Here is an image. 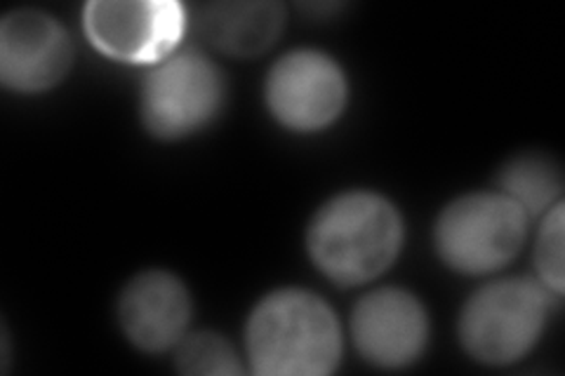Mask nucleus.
<instances>
[{
  "label": "nucleus",
  "mask_w": 565,
  "mask_h": 376,
  "mask_svg": "<svg viewBox=\"0 0 565 376\" xmlns=\"http://www.w3.org/2000/svg\"><path fill=\"white\" fill-rule=\"evenodd\" d=\"M247 363L259 376H326L342 357V330L328 301L286 288L264 297L247 318Z\"/></svg>",
  "instance_id": "f257e3e1"
},
{
  "label": "nucleus",
  "mask_w": 565,
  "mask_h": 376,
  "mask_svg": "<svg viewBox=\"0 0 565 376\" xmlns=\"http://www.w3.org/2000/svg\"><path fill=\"white\" fill-rule=\"evenodd\" d=\"M401 247V212L373 191L334 195L313 214L307 230L311 261L344 288L382 276L396 261Z\"/></svg>",
  "instance_id": "f03ea898"
},
{
  "label": "nucleus",
  "mask_w": 565,
  "mask_h": 376,
  "mask_svg": "<svg viewBox=\"0 0 565 376\" xmlns=\"http://www.w3.org/2000/svg\"><path fill=\"white\" fill-rule=\"evenodd\" d=\"M554 299L537 278L488 282L465 303L459 342L479 363H516L540 342Z\"/></svg>",
  "instance_id": "7ed1b4c3"
},
{
  "label": "nucleus",
  "mask_w": 565,
  "mask_h": 376,
  "mask_svg": "<svg viewBox=\"0 0 565 376\" xmlns=\"http://www.w3.org/2000/svg\"><path fill=\"white\" fill-rule=\"evenodd\" d=\"M530 219L500 191L467 193L438 214L436 253L452 271L486 276L514 259L527 236Z\"/></svg>",
  "instance_id": "20e7f679"
},
{
  "label": "nucleus",
  "mask_w": 565,
  "mask_h": 376,
  "mask_svg": "<svg viewBox=\"0 0 565 376\" xmlns=\"http://www.w3.org/2000/svg\"><path fill=\"white\" fill-rule=\"evenodd\" d=\"M224 104L220 68L201 52H174L141 87V120L153 137L182 139L203 130Z\"/></svg>",
  "instance_id": "39448f33"
},
{
  "label": "nucleus",
  "mask_w": 565,
  "mask_h": 376,
  "mask_svg": "<svg viewBox=\"0 0 565 376\" xmlns=\"http://www.w3.org/2000/svg\"><path fill=\"white\" fill-rule=\"evenodd\" d=\"M83 29L102 55L156 66L180 45L186 10L174 0H93L83 10Z\"/></svg>",
  "instance_id": "423d86ee"
},
{
  "label": "nucleus",
  "mask_w": 565,
  "mask_h": 376,
  "mask_svg": "<svg viewBox=\"0 0 565 376\" xmlns=\"http://www.w3.org/2000/svg\"><path fill=\"white\" fill-rule=\"evenodd\" d=\"M264 95L282 128L316 132L342 116L349 85L342 66L326 52L295 50L271 66Z\"/></svg>",
  "instance_id": "0eeeda50"
},
{
  "label": "nucleus",
  "mask_w": 565,
  "mask_h": 376,
  "mask_svg": "<svg viewBox=\"0 0 565 376\" xmlns=\"http://www.w3.org/2000/svg\"><path fill=\"white\" fill-rule=\"evenodd\" d=\"M74 45L66 29L41 10H14L0 22V80L14 93H45L68 74Z\"/></svg>",
  "instance_id": "6e6552de"
},
{
  "label": "nucleus",
  "mask_w": 565,
  "mask_h": 376,
  "mask_svg": "<svg viewBox=\"0 0 565 376\" xmlns=\"http://www.w3.org/2000/svg\"><path fill=\"white\" fill-rule=\"evenodd\" d=\"M353 344L367 363L384 369L413 365L427 348L429 318L422 301L398 288L365 294L351 315Z\"/></svg>",
  "instance_id": "1a4fd4ad"
},
{
  "label": "nucleus",
  "mask_w": 565,
  "mask_h": 376,
  "mask_svg": "<svg viewBox=\"0 0 565 376\" xmlns=\"http://www.w3.org/2000/svg\"><path fill=\"white\" fill-rule=\"evenodd\" d=\"M191 320V294L168 271L135 276L118 299V322L130 342L147 353H163L182 342Z\"/></svg>",
  "instance_id": "9d476101"
},
{
  "label": "nucleus",
  "mask_w": 565,
  "mask_h": 376,
  "mask_svg": "<svg viewBox=\"0 0 565 376\" xmlns=\"http://www.w3.org/2000/svg\"><path fill=\"white\" fill-rule=\"evenodd\" d=\"M286 12L274 0L255 3H212L203 8L199 26L205 39L232 57H257L280 35Z\"/></svg>",
  "instance_id": "9b49d317"
},
{
  "label": "nucleus",
  "mask_w": 565,
  "mask_h": 376,
  "mask_svg": "<svg viewBox=\"0 0 565 376\" xmlns=\"http://www.w3.org/2000/svg\"><path fill=\"white\" fill-rule=\"evenodd\" d=\"M500 193L516 203L527 219L544 217L563 193V170L546 153H521L500 172Z\"/></svg>",
  "instance_id": "f8f14e48"
},
{
  "label": "nucleus",
  "mask_w": 565,
  "mask_h": 376,
  "mask_svg": "<svg viewBox=\"0 0 565 376\" xmlns=\"http://www.w3.org/2000/svg\"><path fill=\"white\" fill-rule=\"evenodd\" d=\"M174 363L182 374H203V376H236L243 374L232 344L212 332L184 334L180 344L174 346Z\"/></svg>",
  "instance_id": "ddd939ff"
},
{
  "label": "nucleus",
  "mask_w": 565,
  "mask_h": 376,
  "mask_svg": "<svg viewBox=\"0 0 565 376\" xmlns=\"http://www.w3.org/2000/svg\"><path fill=\"white\" fill-rule=\"evenodd\" d=\"M535 271L537 280L554 297H563L565 290V264H563V201L544 214L542 228L535 243Z\"/></svg>",
  "instance_id": "4468645a"
}]
</instances>
